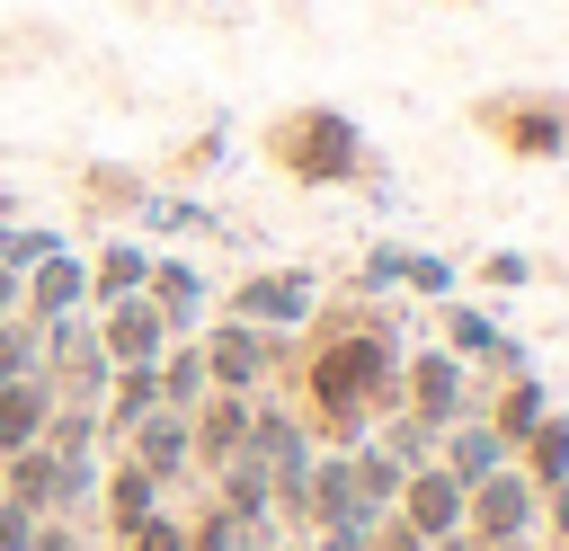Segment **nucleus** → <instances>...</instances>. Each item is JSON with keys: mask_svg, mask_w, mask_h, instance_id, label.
<instances>
[{"mask_svg": "<svg viewBox=\"0 0 569 551\" xmlns=\"http://www.w3.org/2000/svg\"><path fill=\"white\" fill-rule=\"evenodd\" d=\"M276 382L293 391L284 409L311 427V444H320V453L365 444V435H373V418H391V409H400V329H391V311H382L373 293L320 302V311L293 329V347H284V364H276Z\"/></svg>", "mask_w": 569, "mask_h": 551, "instance_id": "obj_1", "label": "nucleus"}, {"mask_svg": "<svg viewBox=\"0 0 569 551\" xmlns=\"http://www.w3.org/2000/svg\"><path fill=\"white\" fill-rule=\"evenodd\" d=\"M258 160L276 169V178H293V187H365L373 178V142H365V124L347 116V107H276L267 124H258Z\"/></svg>", "mask_w": 569, "mask_h": 551, "instance_id": "obj_2", "label": "nucleus"}, {"mask_svg": "<svg viewBox=\"0 0 569 551\" xmlns=\"http://www.w3.org/2000/svg\"><path fill=\"white\" fill-rule=\"evenodd\" d=\"M471 133L507 160H569V89H489L471 98Z\"/></svg>", "mask_w": 569, "mask_h": 551, "instance_id": "obj_3", "label": "nucleus"}, {"mask_svg": "<svg viewBox=\"0 0 569 551\" xmlns=\"http://www.w3.org/2000/svg\"><path fill=\"white\" fill-rule=\"evenodd\" d=\"M311 311H320V284H311L302 267H249V276L231 284V302H222V320H249V329H267V338H293Z\"/></svg>", "mask_w": 569, "mask_h": 551, "instance_id": "obj_4", "label": "nucleus"}, {"mask_svg": "<svg viewBox=\"0 0 569 551\" xmlns=\"http://www.w3.org/2000/svg\"><path fill=\"white\" fill-rule=\"evenodd\" d=\"M196 347H204V382H213V391H267L293 338H267V329H249V320H204Z\"/></svg>", "mask_w": 569, "mask_h": 551, "instance_id": "obj_5", "label": "nucleus"}, {"mask_svg": "<svg viewBox=\"0 0 569 551\" xmlns=\"http://www.w3.org/2000/svg\"><path fill=\"white\" fill-rule=\"evenodd\" d=\"M533 524H542V489L507 462V471H489L480 489H462V533L480 542V551H498V542H533Z\"/></svg>", "mask_w": 569, "mask_h": 551, "instance_id": "obj_6", "label": "nucleus"}, {"mask_svg": "<svg viewBox=\"0 0 569 551\" xmlns=\"http://www.w3.org/2000/svg\"><path fill=\"white\" fill-rule=\"evenodd\" d=\"M400 409L418 418V427H453V418H471V373H462V355H445V347H427V355H400Z\"/></svg>", "mask_w": 569, "mask_h": 551, "instance_id": "obj_7", "label": "nucleus"}, {"mask_svg": "<svg viewBox=\"0 0 569 551\" xmlns=\"http://www.w3.org/2000/svg\"><path fill=\"white\" fill-rule=\"evenodd\" d=\"M160 507H169V489H160V480H151V471L133 462V453L98 462V507H89V524H98V542H107V551H116L124 533H142V524H151Z\"/></svg>", "mask_w": 569, "mask_h": 551, "instance_id": "obj_8", "label": "nucleus"}, {"mask_svg": "<svg viewBox=\"0 0 569 551\" xmlns=\"http://www.w3.org/2000/svg\"><path fill=\"white\" fill-rule=\"evenodd\" d=\"M18 311L27 320H62V311H89V258L62 240V249H44L27 276H18Z\"/></svg>", "mask_w": 569, "mask_h": 551, "instance_id": "obj_9", "label": "nucleus"}, {"mask_svg": "<svg viewBox=\"0 0 569 551\" xmlns=\"http://www.w3.org/2000/svg\"><path fill=\"white\" fill-rule=\"evenodd\" d=\"M89 320H98V355H107V364H160V355H169V320H160L142 293L98 302Z\"/></svg>", "mask_w": 569, "mask_h": 551, "instance_id": "obj_10", "label": "nucleus"}, {"mask_svg": "<svg viewBox=\"0 0 569 551\" xmlns=\"http://www.w3.org/2000/svg\"><path fill=\"white\" fill-rule=\"evenodd\" d=\"M391 515H400L409 533H427V542H445V533H462V480H453L445 462H418V471L400 480V498H391Z\"/></svg>", "mask_w": 569, "mask_h": 551, "instance_id": "obj_11", "label": "nucleus"}, {"mask_svg": "<svg viewBox=\"0 0 569 551\" xmlns=\"http://www.w3.org/2000/svg\"><path fill=\"white\" fill-rule=\"evenodd\" d=\"M249 409H258V391H204V400L187 409V435H196V471H222V462L249 444Z\"/></svg>", "mask_w": 569, "mask_h": 551, "instance_id": "obj_12", "label": "nucleus"}, {"mask_svg": "<svg viewBox=\"0 0 569 551\" xmlns=\"http://www.w3.org/2000/svg\"><path fill=\"white\" fill-rule=\"evenodd\" d=\"M116 453H133V462H142L160 489H178V480L196 471V435H187V409H151V418H142V427H133Z\"/></svg>", "mask_w": 569, "mask_h": 551, "instance_id": "obj_13", "label": "nucleus"}, {"mask_svg": "<svg viewBox=\"0 0 569 551\" xmlns=\"http://www.w3.org/2000/svg\"><path fill=\"white\" fill-rule=\"evenodd\" d=\"M142 302H151V311L169 320V338H196V329H204V302H213V293H204V276H196L187 258H151V284H142Z\"/></svg>", "mask_w": 569, "mask_h": 551, "instance_id": "obj_14", "label": "nucleus"}, {"mask_svg": "<svg viewBox=\"0 0 569 551\" xmlns=\"http://www.w3.org/2000/svg\"><path fill=\"white\" fill-rule=\"evenodd\" d=\"M471 418H480V427H498V444L516 453V444H525V435H533V427L551 418V391H542L533 373H507V382H498L489 400H471Z\"/></svg>", "mask_w": 569, "mask_h": 551, "instance_id": "obj_15", "label": "nucleus"}, {"mask_svg": "<svg viewBox=\"0 0 569 551\" xmlns=\"http://www.w3.org/2000/svg\"><path fill=\"white\" fill-rule=\"evenodd\" d=\"M436 462H445L462 489H480V480H489V471H507L516 453L498 444V427H480V418H453V427L436 435Z\"/></svg>", "mask_w": 569, "mask_h": 551, "instance_id": "obj_16", "label": "nucleus"}, {"mask_svg": "<svg viewBox=\"0 0 569 551\" xmlns=\"http://www.w3.org/2000/svg\"><path fill=\"white\" fill-rule=\"evenodd\" d=\"M151 258H160V249H142V240H107V249H89V311L142 293V284H151Z\"/></svg>", "mask_w": 569, "mask_h": 551, "instance_id": "obj_17", "label": "nucleus"}, {"mask_svg": "<svg viewBox=\"0 0 569 551\" xmlns=\"http://www.w3.org/2000/svg\"><path fill=\"white\" fill-rule=\"evenodd\" d=\"M0 480H9V507H27V515H53L62 507V453H44V444L0 453Z\"/></svg>", "mask_w": 569, "mask_h": 551, "instance_id": "obj_18", "label": "nucleus"}, {"mask_svg": "<svg viewBox=\"0 0 569 551\" xmlns=\"http://www.w3.org/2000/svg\"><path fill=\"white\" fill-rule=\"evenodd\" d=\"M44 418H53V382L27 373V382H0V453H27L44 444Z\"/></svg>", "mask_w": 569, "mask_h": 551, "instance_id": "obj_19", "label": "nucleus"}, {"mask_svg": "<svg viewBox=\"0 0 569 551\" xmlns=\"http://www.w3.org/2000/svg\"><path fill=\"white\" fill-rule=\"evenodd\" d=\"M382 284H409V293H453V267L445 258H418V249H373L365 258V293H382Z\"/></svg>", "mask_w": 569, "mask_h": 551, "instance_id": "obj_20", "label": "nucleus"}, {"mask_svg": "<svg viewBox=\"0 0 569 551\" xmlns=\"http://www.w3.org/2000/svg\"><path fill=\"white\" fill-rule=\"evenodd\" d=\"M80 213H142V196H151V178L142 169H116V160H98V169H80Z\"/></svg>", "mask_w": 569, "mask_h": 551, "instance_id": "obj_21", "label": "nucleus"}, {"mask_svg": "<svg viewBox=\"0 0 569 551\" xmlns=\"http://www.w3.org/2000/svg\"><path fill=\"white\" fill-rule=\"evenodd\" d=\"M347 471H356V498H365V515H391V498H400V480H409V471H400V462H391L373 435H365V444H347Z\"/></svg>", "mask_w": 569, "mask_h": 551, "instance_id": "obj_22", "label": "nucleus"}, {"mask_svg": "<svg viewBox=\"0 0 569 551\" xmlns=\"http://www.w3.org/2000/svg\"><path fill=\"white\" fill-rule=\"evenodd\" d=\"M516 471H525L533 489H551V480H569V418H560V409H551V418H542V427H533V435L516 444Z\"/></svg>", "mask_w": 569, "mask_h": 551, "instance_id": "obj_23", "label": "nucleus"}, {"mask_svg": "<svg viewBox=\"0 0 569 551\" xmlns=\"http://www.w3.org/2000/svg\"><path fill=\"white\" fill-rule=\"evenodd\" d=\"M151 373H160V400H169V409H196V400L213 391V382H204V347H196V338H169V355H160Z\"/></svg>", "mask_w": 569, "mask_h": 551, "instance_id": "obj_24", "label": "nucleus"}, {"mask_svg": "<svg viewBox=\"0 0 569 551\" xmlns=\"http://www.w3.org/2000/svg\"><path fill=\"white\" fill-rule=\"evenodd\" d=\"M44 453H107V435H98V409H80V400H53V418H44Z\"/></svg>", "mask_w": 569, "mask_h": 551, "instance_id": "obj_25", "label": "nucleus"}, {"mask_svg": "<svg viewBox=\"0 0 569 551\" xmlns=\"http://www.w3.org/2000/svg\"><path fill=\"white\" fill-rule=\"evenodd\" d=\"M36 373V320L18 311V320H0V382H27Z\"/></svg>", "mask_w": 569, "mask_h": 551, "instance_id": "obj_26", "label": "nucleus"}, {"mask_svg": "<svg viewBox=\"0 0 569 551\" xmlns=\"http://www.w3.org/2000/svg\"><path fill=\"white\" fill-rule=\"evenodd\" d=\"M116 551H187V515H178V507H160V515H151L142 533H124Z\"/></svg>", "mask_w": 569, "mask_h": 551, "instance_id": "obj_27", "label": "nucleus"}, {"mask_svg": "<svg viewBox=\"0 0 569 551\" xmlns=\"http://www.w3.org/2000/svg\"><path fill=\"white\" fill-rule=\"evenodd\" d=\"M213 160H222V124H213V133H196V142H178L169 178H196V169H213Z\"/></svg>", "mask_w": 569, "mask_h": 551, "instance_id": "obj_28", "label": "nucleus"}, {"mask_svg": "<svg viewBox=\"0 0 569 551\" xmlns=\"http://www.w3.org/2000/svg\"><path fill=\"white\" fill-rule=\"evenodd\" d=\"M89 524H71V515H36V533H27V551H71Z\"/></svg>", "mask_w": 569, "mask_h": 551, "instance_id": "obj_29", "label": "nucleus"}, {"mask_svg": "<svg viewBox=\"0 0 569 551\" xmlns=\"http://www.w3.org/2000/svg\"><path fill=\"white\" fill-rule=\"evenodd\" d=\"M365 551H427V533H409L400 515H373V533H365Z\"/></svg>", "mask_w": 569, "mask_h": 551, "instance_id": "obj_30", "label": "nucleus"}, {"mask_svg": "<svg viewBox=\"0 0 569 551\" xmlns=\"http://www.w3.org/2000/svg\"><path fill=\"white\" fill-rule=\"evenodd\" d=\"M533 276V258H516V249H489L480 258V284H525Z\"/></svg>", "mask_w": 569, "mask_h": 551, "instance_id": "obj_31", "label": "nucleus"}, {"mask_svg": "<svg viewBox=\"0 0 569 551\" xmlns=\"http://www.w3.org/2000/svg\"><path fill=\"white\" fill-rule=\"evenodd\" d=\"M542 533L569 551V480H551V489H542Z\"/></svg>", "mask_w": 569, "mask_h": 551, "instance_id": "obj_32", "label": "nucleus"}, {"mask_svg": "<svg viewBox=\"0 0 569 551\" xmlns=\"http://www.w3.org/2000/svg\"><path fill=\"white\" fill-rule=\"evenodd\" d=\"M27 533H36V515L27 507H0V551H27Z\"/></svg>", "mask_w": 569, "mask_h": 551, "instance_id": "obj_33", "label": "nucleus"}, {"mask_svg": "<svg viewBox=\"0 0 569 551\" xmlns=\"http://www.w3.org/2000/svg\"><path fill=\"white\" fill-rule=\"evenodd\" d=\"M0 320H18V276L0 267Z\"/></svg>", "mask_w": 569, "mask_h": 551, "instance_id": "obj_34", "label": "nucleus"}, {"mask_svg": "<svg viewBox=\"0 0 569 551\" xmlns=\"http://www.w3.org/2000/svg\"><path fill=\"white\" fill-rule=\"evenodd\" d=\"M276 551H320V542H311V533H284V542H276Z\"/></svg>", "mask_w": 569, "mask_h": 551, "instance_id": "obj_35", "label": "nucleus"}, {"mask_svg": "<svg viewBox=\"0 0 569 551\" xmlns=\"http://www.w3.org/2000/svg\"><path fill=\"white\" fill-rule=\"evenodd\" d=\"M71 551H107V542H98V533H80V542H71Z\"/></svg>", "mask_w": 569, "mask_h": 551, "instance_id": "obj_36", "label": "nucleus"}, {"mask_svg": "<svg viewBox=\"0 0 569 551\" xmlns=\"http://www.w3.org/2000/svg\"><path fill=\"white\" fill-rule=\"evenodd\" d=\"M498 551H533V542H498Z\"/></svg>", "mask_w": 569, "mask_h": 551, "instance_id": "obj_37", "label": "nucleus"}, {"mask_svg": "<svg viewBox=\"0 0 569 551\" xmlns=\"http://www.w3.org/2000/svg\"><path fill=\"white\" fill-rule=\"evenodd\" d=\"M0 507H9V480H0Z\"/></svg>", "mask_w": 569, "mask_h": 551, "instance_id": "obj_38", "label": "nucleus"}, {"mask_svg": "<svg viewBox=\"0 0 569 551\" xmlns=\"http://www.w3.org/2000/svg\"><path fill=\"white\" fill-rule=\"evenodd\" d=\"M462 9H480V0H462Z\"/></svg>", "mask_w": 569, "mask_h": 551, "instance_id": "obj_39", "label": "nucleus"}]
</instances>
